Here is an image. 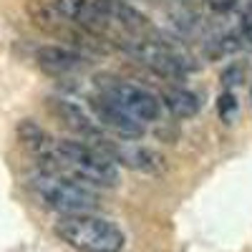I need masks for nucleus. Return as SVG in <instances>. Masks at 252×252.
Returning <instances> with one entry per match:
<instances>
[{"label":"nucleus","mask_w":252,"mask_h":252,"mask_svg":"<svg viewBox=\"0 0 252 252\" xmlns=\"http://www.w3.org/2000/svg\"><path fill=\"white\" fill-rule=\"evenodd\" d=\"M40 172L71 177L83 184L96 187H116L119 166L116 161L101 152L98 146L73 139H48L40 152H35Z\"/></svg>","instance_id":"1"},{"label":"nucleus","mask_w":252,"mask_h":252,"mask_svg":"<svg viewBox=\"0 0 252 252\" xmlns=\"http://www.w3.org/2000/svg\"><path fill=\"white\" fill-rule=\"evenodd\" d=\"M53 232L78 252H121L126 242L119 224L91 212L61 215Z\"/></svg>","instance_id":"2"},{"label":"nucleus","mask_w":252,"mask_h":252,"mask_svg":"<svg viewBox=\"0 0 252 252\" xmlns=\"http://www.w3.org/2000/svg\"><path fill=\"white\" fill-rule=\"evenodd\" d=\"M28 184L40 202L61 215H81V212H91V209L98 207V197L94 189L71 177L38 172L31 177Z\"/></svg>","instance_id":"3"},{"label":"nucleus","mask_w":252,"mask_h":252,"mask_svg":"<svg viewBox=\"0 0 252 252\" xmlns=\"http://www.w3.org/2000/svg\"><path fill=\"white\" fill-rule=\"evenodd\" d=\"M96 89L101 96H106L109 101H114L119 109H124L129 116H134L141 124H149V121H159L161 111H164V103L159 96H154L152 91H146L136 83L129 81H121L114 76H98L96 78Z\"/></svg>","instance_id":"4"},{"label":"nucleus","mask_w":252,"mask_h":252,"mask_svg":"<svg viewBox=\"0 0 252 252\" xmlns=\"http://www.w3.org/2000/svg\"><path fill=\"white\" fill-rule=\"evenodd\" d=\"M119 43L129 51L134 58L146 63L152 71L166 78H182L189 71V63L182 53H177L172 46L161 43L157 38H129V40H119Z\"/></svg>","instance_id":"5"},{"label":"nucleus","mask_w":252,"mask_h":252,"mask_svg":"<svg viewBox=\"0 0 252 252\" xmlns=\"http://www.w3.org/2000/svg\"><path fill=\"white\" fill-rule=\"evenodd\" d=\"M101 152H106L114 161H121L126 166H131L136 172L144 174H164L166 172V157L152 146H141V144H124V141H111L109 136L98 144Z\"/></svg>","instance_id":"6"},{"label":"nucleus","mask_w":252,"mask_h":252,"mask_svg":"<svg viewBox=\"0 0 252 252\" xmlns=\"http://www.w3.org/2000/svg\"><path fill=\"white\" fill-rule=\"evenodd\" d=\"M46 3L68 23L78 26L81 31H86L96 38H109L114 35V26L109 23V18L103 15L94 0H46Z\"/></svg>","instance_id":"7"},{"label":"nucleus","mask_w":252,"mask_h":252,"mask_svg":"<svg viewBox=\"0 0 252 252\" xmlns=\"http://www.w3.org/2000/svg\"><path fill=\"white\" fill-rule=\"evenodd\" d=\"M89 101H91V114H94V119L101 129H106V131H111V134H116L126 141H136V139L144 136V124L136 121L134 116H129L124 109H119L106 96L96 94Z\"/></svg>","instance_id":"8"},{"label":"nucleus","mask_w":252,"mask_h":252,"mask_svg":"<svg viewBox=\"0 0 252 252\" xmlns=\"http://www.w3.org/2000/svg\"><path fill=\"white\" fill-rule=\"evenodd\" d=\"M48 109L51 114L66 126V129H71L76 136L86 139L89 144L98 146L103 139H106V134H103V129L96 124V119L91 114H86L78 103L73 101H66V98H48Z\"/></svg>","instance_id":"9"},{"label":"nucleus","mask_w":252,"mask_h":252,"mask_svg":"<svg viewBox=\"0 0 252 252\" xmlns=\"http://www.w3.org/2000/svg\"><path fill=\"white\" fill-rule=\"evenodd\" d=\"M94 5L109 18L114 31H124L129 38H146L152 33V23L146 15L124 0H94Z\"/></svg>","instance_id":"10"},{"label":"nucleus","mask_w":252,"mask_h":252,"mask_svg":"<svg viewBox=\"0 0 252 252\" xmlns=\"http://www.w3.org/2000/svg\"><path fill=\"white\" fill-rule=\"evenodd\" d=\"M35 63L38 68L48 73V76H68V73H76L86 66V58H83L81 51L76 48H68V46H40L35 51Z\"/></svg>","instance_id":"11"},{"label":"nucleus","mask_w":252,"mask_h":252,"mask_svg":"<svg viewBox=\"0 0 252 252\" xmlns=\"http://www.w3.org/2000/svg\"><path fill=\"white\" fill-rule=\"evenodd\" d=\"M161 103L177 119H192L199 111V98L192 91L182 89V86H166L161 91Z\"/></svg>","instance_id":"12"},{"label":"nucleus","mask_w":252,"mask_h":252,"mask_svg":"<svg viewBox=\"0 0 252 252\" xmlns=\"http://www.w3.org/2000/svg\"><path fill=\"white\" fill-rule=\"evenodd\" d=\"M18 139L23 141V144L28 146V149L35 154L38 149H43L46 141H48L51 136H48L43 129H40V126H38L33 119H23V121L18 124Z\"/></svg>","instance_id":"13"},{"label":"nucleus","mask_w":252,"mask_h":252,"mask_svg":"<svg viewBox=\"0 0 252 252\" xmlns=\"http://www.w3.org/2000/svg\"><path fill=\"white\" fill-rule=\"evenodd\" d=\"M217 114L222 121H232L235 114H237V96L232 91H224L217 101Z\"/></svg>","instance_id":"14"},{"label":"nucleus","mask_w":252,"mask_h":252,"mask_svg":"<svg viewBox=\"0 0 252 252\" xmlns=\"http://www.w3.org/2000/svg\"><path fill=\"white\" fill-rule=\"evenodd\" d=\"M204 3L212 8L215 13H229V10H235L240 0H204Z\"/></svg>","instance_id":"15"},{"label":"nucleus","mask_w":252,"mask_h":252,"mask_svg":"<svg viewBox=\"0 0 252 252\" xmlns=\"http://www.w3.org/2000/svg\"><path fill=\"white\" fill-rule=\"evenodd\" d=\"M240 78H242V66H229V68L224 71V76H222L224 86H232V83H240Z\"/></svg>","instance_id":"16"},{"label":"nucleus","mask_w":252,"mask_h":252,"mask_svg":"<svg viewBox=\"0 0 252 252\" xmlns=\"http://www.w3.org/2000/svg\"><path fill=\"white\" fill-rule=\"evenodd\" d=\"M242 35L247 43H252V5L242 13Z\"/></svg>","instance_id":"17"}]
</instances>
